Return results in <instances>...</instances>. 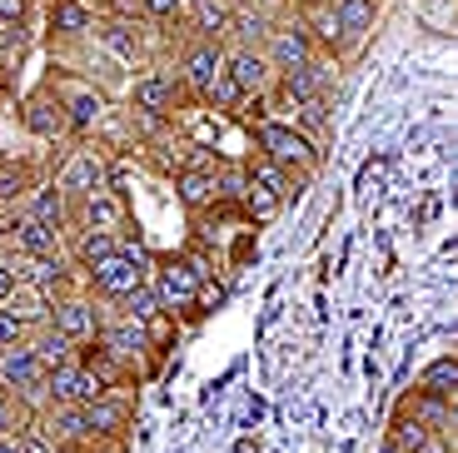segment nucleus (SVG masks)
<instances>
[{"mask_svg": "<svg viewBox=\"0 0 458 453\" xmlns=\"http://www.w3.org/2000/svg\"><path fill=\"white\" fill-rule=\"evenodd\" d=\"M25 11H30V0H0V25H21Z\"/></svg>", "mask_w": 458, "mask_h": 453, "instance_id": "37", "label": "nucleus"}, {"mask_svg": "<svg viewBox=\"0 0 458 453\" xmlns=\"http://www.w3.org/2000/svg\"><path fill=\"white\" fill-rule=\"evenodd\" d=\"M114 309H120L125 319H135V324H149V319L160 314L165 304H160V295H155V284H140V289H130V295L120 299Z\"/></svg>", "mask_w": 458, "mask_h": 453, "instance_id": "27", "label": "nucleus"}, {"mask_svg": "<svg viewBox=\"0 0 458 453\" xmlns=\"http://www.w3.org/2000/svg\"><path fill=\"white\" fill-rule=\"evenodd\" d=\"M250 5H259V11H275V5H284V0H250Z\"/></svg>", "mask_w": 458, "mask_h": 453, "instance_id": "40", "label": "nucleus"}, {"mask_svg": "<svg viewBox=\"0 0 458 453\" xmlns=\"http://www.w3.org/2000/svg\"><path fill=\"white\" fill-rule=\"evenodd\" d=\"M95 30L90 0H50V35H85Z\"/></svg>", "mask_w": 458, "mask_h": 453, "instance_id": "24", "label": "nucleus"}, {"mask_svg": "<svg viewBox=\"0 0 458 453\" xmlns=\"http://www.w3.org/2000/svg\"><path fill=\"white\" fill-rule=\"evenodd\" d=\"M100 309H95V299H85V295H65V299H55L50 304V319L46 324L50 329H60L70 344H95V334H100Z\"/></svg>", "mask_w": 458, "mask_h": 453, "instance_id": "12", "label": "nucleus"}, {"mask_svg": "<svg viewBox=\"0 0 458 453\" xmlns=\"http://www.w3.org/2000/svg\"><path fill=\"white\" fill-rule=\"evenodd\" d=\"M21 194H30V175L21 165H0V204L21 200Z\"/></svg>", "mask_w": 458, "mask_h": 453, "instance_id": "33", "label": "nucleus"}, {"mask_svg": "<svg viewBox=\"0 0 458 453\" xmlns=\"http://www.w3.org/2000/svg\"><path fill=\"white\" fill-rule=\"evenodd\" d=\"M184 95L190 90H184L180 75H170V70H145V75L130 80V110L155 115V120H170V115L180 110Z\"/></svg>", "mask_w": 458, "mask_h": 453, "instance_id": "5", "label": "nucleus"}, {"mask_svg": "<svg viewBox=\"0 0 458 453\" xmlns=\"http://www.w3.org/2000/svg\"><path fill=\"white\" fill-rule=\"evenodd\" d=\"M95 35H100V46L110 50L125 70H135L140 60H145V46H140V35H135V25H130V21H105Z\"/></svg>", "mask_w": 458, "mask_h": 453, "instance_id": "22", "label": "nucleus"}, {"mask_svg": "<svg viewBox=\"0 0 458 453\" xmlns=\"http://www.w3.org/2000/svg\"><path fill=\"white\" fill-rule=\"evenodd\" d=\"M95 344H100L105 354H114V359L125 363L130 374H140V359H145V349H149L145 324H135V319H125V314H105Z\"/></svg>", "mask_w": 458, "mask_h": 453, "instance_id": "10", "label": "nucleus"}, {"mask_svg": "<svg viewBox=\"0 0 458 453\" xmlns=\"http://www.w3.org/2000/svg\"><path fill=\"white\" fill-rule=\"evenodd\" d=\"M205 100L215 105V110H240V105H244V95H240V85H234V80H229L225 70H219V75H215V85L205 90Z\"/></svg>", "mask_w": 458, "mask_h": 453, "instance_id": "31", "label": "nucleus"}, {"mask_svg": "<svg viewBox=\"0 0 458 453\" xmlns=\"http://www.w3.org/2000/svg\"><path fill=\"white\" fill-rule=\"evenodd\" d=\"M50 304H55V299H50L46 289H30V284H15V289H11V299H5L0 309H11V314L21 319L25 329H40V324L50 319Z\"/></svg>", "mask_w": 458, "mask_h": 453, "instance_id": "23", "label": "nucleus"}, {"mask_svg": "<svg viewBox=\"0 0 458 453\" xmlns=\"http://www.w3.org/2000/svg\"><path fill=\"white\" fill-rule=\"evenodd\" d=\"M46 90H55V100L65 105V115H70V130L75 135H90L95 125H100L105 115H110V100H105V90H95L90 80H50Z\"/></svg>", "mask_w": 458, "mask_h": 453, "instance_id": "4", "label": "nucleus"}, {"mask_svg": "<svg viewBox=\"0 0 458 453\" xmlns=\"http://www.w3.org/2000/svg\"><path fill=\"white\" fill-rule=\"evenodd\" d=\"M215 170L219 159H199V165H184L180 175H174V200L184 204V209H215L219 204V184H215Z\"/></svg>", "mask_w": 458, "mask_h": 453, "instance_id": "16", "label": "nucleus"}, {"mask_svg": "<svg viewBox=\"0 0 458 453\" xmlns=\"http://www.w3.org/2000/svg\"><path fill=\"white\" fill-rule=\"evenodd\" d=\"M149 284H155V295H160L165 314H180V309H195V295H199V274L195 264L184 260H160V264H149Z\"/></svg>", "mask_w": 458, "mask_h": 453, "instance_id": "7", "label": "nucleus"}, {"mask_svg": "<svg viewBox=\"0 0 458 453\" xmlns=\"http://www.w3.org/2000/svg\"><path fill=\"white\" fill-rule=\"evenodd\" d=\"M11 289H15V269H11V260L0 254V304L11 299Z\"/></svg>", "mask_w": 458, "mask_h": 453, "instance_id": "38", "label": "nucleus"}, {"mask_svg": "<svg viewBox=\"0 0 458 453\" xmlns=\"http://www.w3.org/2000/svg\"><path fill=\"white\" fill-rule=\"evenodd\" d=\"M259 50H264V60L275 65V75H284V70H304V65H314V60H319L310 30H304L299 21H275Z\"/></svg>", "mask_w": 458, "mask_h": 453, "instance_id": "3", "label": "nucleus"}, {"mask_svg": "<svg viewBox=\"0 0 458 453\" xmlns=\"http://www.w3.org/2000/svg\"><path fill=\"white\" fill-rule=\"evenodd\" d=\"M25 209H30L35 219H46L50 229H60V235H70V229H75V204L65 200V190H55V180L35 184L30 200H25Z\"/></svg>", "mask_w": 458, "mask_h": 453, "instance_id": "18", "label": "nucleus"}, {"mask_svg": "<svg viewBox=\"0 0 458 453\" xmlns=\"http://www.w3.org/2000/svg\"><path fill=\"white\" fill-rule=\"evenodd\" d=\"M0 453H21V433H0Z\"/></svg>", "mask_w": 458, "mask_h": 453, "instance_id": "39", "label": "nucleus"}, {"mask_svg": "<svg viewBox=\"0 0 458 453\" xmlns=\"http://www.w3.org/2000/svg\"><path fill=\"white\" fill-rule=\"evenodd\" d=\"M21 125L30 130L40 145H55V140H65V135H75L70 130V115H65V105L55 100V90H40V95H30V100L21 105Z\"/></svg>", "mask_w": 458, "mask_h": 453, "instance_id": "13", "label": "nucleus"}, {"mask_svg": "<svg viewBox=\"0 0 458 453\" xmlns=\"http://www.w3.org/2000/svg\"><path fill=\"white\" fill-rule=\"evenodd\" d=\"M81 419H85V433H90V443L120 439V433L130 429V398L120 394V389H110V394H100L95 404H81Z\"/></svg>", "mask_w": 458, "mask_h": 453, "instance_id": "14", "label": "nucleus"}, {"mask_svg": "<svg viewBox=\"0 0 458 453\" xmlns=\"http://www.w3.org/2000/svg\"><path fill=\"white\" fill-rule=\"evenodd\" d=\"M65 239H70V264H75L81 274L120 250V235H105V229H81V225H75Z\"/></svg>", "mask_w": 458, "mask_h": 453, "instance_id": "19", "label": "nucleus"}, {"mask_svg": "<svg viewBox=\"0 0 458 453\" xmlns=\"http://www.w3.org/2000/svg\"><path fill=\"white\" fill-rule=\"evenodd\" d=\"M419 394H434V398H454V389H458V363H454V354H438L434 363H428L424 374H419Z\"/></svg>", "mask_w": 458, "mask_h": 453, "instance_id": "26", "label": "nucleus"}, {"mask_svg": "<svg viewBox=\"0 0 458 453\" xmlns=\"http://www.w3.org/2000/svg\"><path fill=\"white\" fill-rule=\"evenodd\" d=\"M100 184H110V159L100 155L95 145H81V150H70L65 165L55 170V190H65V200H85L90 190H100Z\"/></svg>", "mask_w": 458, "mask_h": 453, "instance_id": "6", "label": "nucleus"}, {"mask_svg": "<svg viewBox=\"0 0 458 453\" xmlns=\"http://www.w3.org/2000/svg\"><path fill=\"white\" fill-rule=\"evenodd\" d=\"M5 250L15 254H60L65 250V235L50 229L46 219H35L30 209H11V244Z\"/></svg>", "mask_w": 458, "mask_h": 453, "instance_id": "15", "label": "nucleus"}, {"mask_svg": "<svg viewBox=\"0 0 458 453\" xmlns=\"http://www.w3.org/2000/svg\"><path fill=\"white\" fill-rule=\"evenodd\" d=\"M225 75L240 85L244 100H269V90H275V65L264 60V50H250V46L225 50Z\"/></svg>", "mask_w": 458, "mask_h": 453, "instance_id": "8", "label": "nucleus"}, {"mask_svg": "<svg viewBox=\"0 0 458 453\" xmlns=\"http://www.w3.org/2000/svg\"><path fill=\"white\" fill-rule=\"evenodd\" d=\"M30 349H35V359H40V369H55V363L75 359V354H81V344H70L60 329L40 324V329H30Z\"/></svg>", "mask_w": 458, "mask_h": 453, "instance_id": "25", "label": "nucleus"}, {"mask_svg": "<svg viewBox=\"0 0 458 453\" xmlns=\"http://www.w3.org/2000/svg\"><path fill=\"white\" fill-rule=\"evenodd\" d=\"M145 339H149V349H155V354H165L174 344V324H170V314H165V309L145 324Z\"/></svg>", "mask_w": 458, "mask_h": 453, "instance_id": "34", "label": "nucleus"}, {"mask_svg": "<svg viewBox=\"0 0 458 453\" xmlns=\"http://www.w3.org/2000/svg\"><path fill=\"white\" fill-rule=\"evenodd\" d=\"M21 339H30V329H25L11 309H0V349H5V344H21Z\"/></svg>", "mask_w": 458, "mask_h": 453, "instance_id": "35", "label": "nucleus"}, {"mask_svg": "<svg viewBox=\"0 0 458 453\" xmlns=\"http://www.w3.org/2000/svg\"><path fill=\"white\" fill-rule=\"evenodd\" d=\"M215 184H219V204H234V209H240L244 190H250V165H225V159H219Z\"/></svg>", "mask_w": 458, "mask_h": 453, "instance_id": "28", "label": "nucleus"}, {"mask_svg": "<svg viewBox=\"0 0 458 453\" xmlns=\"http://www.w3.org/2000/svg\"><path fill=\"white\" fill-rule=\"evenodd\" d=\"M334 15H339V30H344V56H359L374 30V15H378V0H329Z\"/></svg>", "mask_w": 458, "mask_h": 453, "instance_id": "17", "label": "nucleus"}, {"mask_svg": "<svg viewBox=\"0 0 458 453\" xmlns=\"http://www.w3.org/2000/svg\"><path fill=\"white\" fill-rule=\"evenodd\" d=\"M21 453H60V449L35 429V423H25V429H21Z\"/></svg>", "mask_w": 458, "mask_h": 453, "instance_id": "36", "label": "nucleus"}, {"mask_svg": "<svg viewBox=\"0 0 458 453\" xmlns=\"http://www.w3.org/2000/svg\"><path fill=\"white\" fill-rule=\"evenodd\" d=\"M219 70H225V46L199 35V40H190V46H184L180 70H174V75H180V85H184L190 95H199V100H205V90L215 85Z\"/></svg>", "mask_w": 458, "mask_h": 453, "instance_id": "11", "label": "nucleus"}, {"mask_svg": "<svg viewBox=\"0 0 458 453\" xmlns=\"http://www.w3.org/2000/svg\"><path fill=\"white\" fill-rule=\"evenodd\" d=\"M25 423H30V408H25L15 394H5V389H0V433H21Z\"/></svg>", "mask_w": 458, "mask_h": 453, "instance_id": "32", "label": "nucleus"}, {"mask_svg": "<svg viewBox=\"0 0 458 453\" xmlns=\"http://www.w3.org/2000/svg\"><path fill=\"white\" fill-rule=\"evenodd\" d=\"M140 15H149L160 25H180L190 21V0H140Z\"/></svg>", "mask_w": 458, "mask_h": 453, "instance_id": "30", "label": "nucleus"}, {"mask_svg": "<svg viewBox=\"0 0 458 453\" xmlns=\"http://www.w3.org/2000/svg\"><path fill=\"white\" fill-rule=\"evenodd\" d=\"M234 5L240 0H190V21L205 40H229V25H234Z\"/></svg>", "mask_w": 458, "mask_h": 453, "instance_id": "21", "label": "nucleus"}, {"mask_svg": "<svg viewBox=\"0 0 458 453\" xmlns=\"http://www.w3.org/2000/svg\"><path fill=\"white\" fill-rule=\"evenodd\" d=\"M254 140H259V150H264L259 159L279 165L284 175H314L319 170V145H314L304 130L279 125V120H259V125H254Z\"/></svg>", "mask_w": 458, "mask_h": 453, "instance_id": "1", "label": "nucleus"}, {"mask_svg": "<svg viewBox=\"0 0 458 453\" xmlns=\"http://www.w3.org/2000/svg\"><path fill=\"white\" fill-rule=\"evenodd\" d=\"M85 284H90L100 299H110V304H120V299L130 295V289H140V284H149V260H135V254H120L114 250L110 260L90 264V269L81 274Z\"/></svg>", "mask_w": 458, "mask_h": 453, "instance_id": "2", "label": "nucleus"}, {"mask_svg": "<svg viewBox=\"0 0 458 453\" xmlns=\"http://www.w3.org/2000/svg\"><path fill=\"white\" fill-rule=\"evenodd\" d=\"M75 225L81 229H105V235H125L130 225V204L114 184H100L85 200H75Z\"/></svg>", "mask_w": 458, "mask_h": 453, "instance_id": "9", "label": "nucleus"}, {"mask_svg": "<svg viewBox=\"0 0 458 453\" xmlns=\"http://www.w3.org/2000/svg\"><path fill=\"white\" fill-rule=\"evenodd\" d=\"M384 453H399V449H394V443H389V439H384Z\"/></svg>", "mask_w": 458, "mask_h": 453, "instance_id": "41", "label": "nucleus"}, {"mask_svg": "<svg viewBox=\"0 0 458 453\" xmlns=\"http://www.w3.org/2000/svg\"><path fill=\"white\" fill-rule=\"evenodd\" d=\"M0 254H5V250H0Z\"/></svg>", "mask_w": 458, "mask_h": 453, "instance_id": "42", "label": "nucleus"}, {"mask_svg": "<svg viewBox=\"0 0 458 453\" xmlns=\"http://www.w3.org/2000/svg\"><path fill=\"white\" fill-rule=\"evenodd\" d=\"M399 414L419 419L428 433H454V398H434V394H419V389H413L399 404Z\"/></svg>", "mask_w": 458, "mask_h": 453, "instance_id": "20", "label": "nucleus"}, {"mask_svg": "<svg viewBox=\"0 0 458 453\" xmlns=\"http://www.w3.org/2000/svg\"><path fill=\"white\" fill-rule=\"evenodd\" d=\"M389 443L399 453H419L428 443V429L419 419H409V414H394V423H389Z\"/></svg>", "mask_w": 458, "mask_h": 453, "instance_id": "29", "label": "nucleus"}]
</instances>
